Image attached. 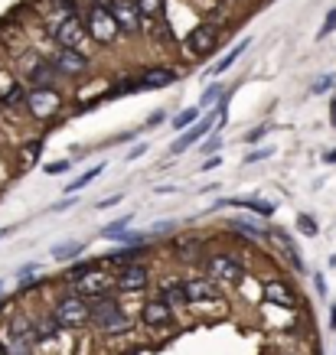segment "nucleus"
<instances>
[{"mask_svg":"<svg viewBox=\"0 0 336 355\" xmlns=\"http://www.w3.org/2000/svg\"><path fill=\"white\" fill-rule=\"evenodd\" d=\"M92 323H95L98 333H105V336H118L131 329L128 313H124V306L118 303L115 293L101 297V300H92Z\"/></svg>","mask_w":336,"mask_h":355,"instance_id":"nucleus-1","label":"nucleus"},{"mask_svg":"<svg viewBox=\"0 0 336 355\" xmlns=\"http://www.w3.org/2000/svg\"><path fill=\"white\" fill-rule=\"evenodd\" d=\"M53 320L59 323V329H82V326L92 323V303L76 297V293H69L62 300H56Z\"/></svg>","mask_w":336,"mask_h":355,"instance_id":"nucleus-2","label":"nucleus"},{"mask_svg":"<svg viewBox=\"0 0 336 355\" xmlns=\"http://www.w3.org/2000/svg\"><path fill=\"white\" fill-rule=\"evenodd\" d=\"M49 36H53L62 49H78V53H82L85 43H88L85 20H82L78 13H65V17H59V20L49 26Z\"/></svg>","mask_w":336,"mask_h":355,"instance_id":"nucleus-3","label":"nucleus"},{"mask_svg":"<svg viewBox=\"0 0 336 355\" xmlns=\"http://www.w3.org/2000/svg\"><path fill=\"white\" fill-rule=\"evenodd\" d=\"M216 124H226V114H222L219 108H209L206 114H203V121H193V124H190V128H186L183 134H180V137L174 140V147H170V153H174V157L186 153L190 147H196V144H199L203 137H209V134L216 130Z\"/></svg>","mask_w":336,"mask_h":355,"instance_id":"nucleus-4","label":"nucleus"},{"mask_svg":"<svg viewBox=\"0 0 336 355\" xmlns=\"http://www.w3.org/2000/svg\"><path fill=\"white\" fill-rule=\"evenodd\" d=\"M20 76H23V82H26L30 88H56V82H59V72L53 69V62H49V55L46 53L23 55Z\"/></svg>","mask_w":336,"mask_h":355,"instance_id":"nucleus-5","label":"nucleus"},{"mask_svg":"<svg viewBox=\"0 0 336 355\" xmlns=\"http://www.w3.org/2000/svg\"><path fill=\"white\" fill-rule=\"evenodd\" d=\"M85 30H88V40H95L98 46H111L118 40V23L111 17V10L105 3H92L85 13Z\"/></svg>","mask_w":336,"mask_h":355,"instance_id":"nucleus-6","label":"nucleus"},{"mask_svg":"<svg viewBox=\"0 0 336 355\" xmlns=\"http://www.w3.org/2000/svg\"><path fill=\"white\" fill-rule=\"evenodd\" d=\"M62 95L56 88H26V114L36 121H53L62 111Z\"/></svg>","mask_w":336,"mask_h":355,"instance_id":"nucleus-7","label":"nucleus"},{"mask_svg":"<svg viewBox=\"0 0 336 355\" xmlns=\"http://www.w3.org/2000/svg\"><path fill=\"white\" fill-rule=\"evenodd\" d=\"M206 270H209V277L212 280L228 284V287H235V284L245 280V268H242V261L235 258V254H228V251H216V254H209Z\"/></svg>","mask_w":336,"mask_h":355,"instance_id":"nucleus-8","label":"nucleus"},{"mask_svg":"<svg viewBox=\"0 0 336 355\" xmlns=\"http://www.w3.org/2000/svg\"><path fill=\"white\" fill-rule=\"evenodd\" d=\"M49 62H53V69L59 72V78H78L92 69V59H88L85 53H78V49H62V46L49 55Z\"/></svg>","mask_w":336,"mask_h":355,"instance_id":"nucleus-9","label":"nucleus"},{"mask_svg":"<svg viewBox=\"0 0 336 355\" xmlns=\"http://www.w3.org/2000/svg\"><path fill=\"white\" fill-rule=\"evenodd\" d=\"M72 293L82 297V300H101V297H108L111 280L105 277V268L88 270V274H82L78 280H72Z\"/></svg>","mask_w":336,"mask_h":355,"instance_id":"nucleus-10","label":"nucleus"},{"mask_svg":"<svg viewBox=\"0 0 336 355\" xmlns=\"http://www.w3.org/2000/svg\"><path fill=\"white\" fill-rule=\"evenodd\" d=\"M147 284H151V268L141 264V261L124 264V268H118V274H115V287L124 293H137V291H144Z\"/></svg>","mask_w":336,"mask_h":355,"instance_id":"nucleus-11","label":"nucleus"},{"mask_svg":"<svg viewBox=\"0 0 336 355\" xmlns=\"http://www.w3.org/2000/svg\"><path fill=\"white\" fill-rule=\"evenodd\" d=\"M111 10V17H115V23H118V33H124V36H134V33H141V17H137V10H134V0H108L105 3Z\"/></svg>","mask_w":336,"mask_h":355,"instance_id":"nucleus-12","label":"nucleus"},{"mask_svg":"<svg viewBox=\"0 0 336 355\" xmlns=\"http://www.w3.org/2000/svg\"><path fill=\"white\" fill-rule=\"evenodd\" d=\"M216 43H219V26L216 23H203V26H196V30L186 36V49H190V55H212L216 53Z\"/></svg>","mask_w":336,"mask_h":355,"instance_id":"nucleus-13","label":"nucleus"},{"mask_svg":"<svg viewBox=\"0 0 336 355\" xmlns=\"http://www.w3.org/2000/svg\"><path fill=\"white\" fill-rule=\"evenodd\" d=\"M226 205H235V209H249L258 218H271L278 212V205L268 202V199H258V196H228V199H219L212 209H226Z\"/></svg>","mask_w":336,"mask_h":355,"instance_id":"nucleus-14","label":"nucleus"},{"mask_svg":"<svg viewBox=\"0 0 336 355\" xmlns=\"http://www.w3.org/2000/svg\"><path fill=\"white\" fill-rule=\"evenodd\" d=\"M141 88H151V92H157V88H170L180 82V72L176 69H170V65H151V69H144L141 72Z\"/></svg>","mask_w":336,"mask_h":355,"instance_id":"nucleus-15","label":"nucleus"},{"mask_svg":"<svg viewBox=\"0 0 336 355\" xmlns=\"http://www.w3.org/2000/svg\"><path fill=\"white\" fill-rule=\"evenodd\" d=\"M264 300L281 306V310H294L297 306V293L291 291L287 280H264Z\"/></svg>","mask_w":336,"mask_h":355,"instance_id":"nucleus-16","label":"nucleus"},{"mask_svg":"<svg viewBox=\"0 0 336 355\" xmlns=\"http://www.w3.org/2000/svg\"><path fill=\"white\" fill-rule=\"evenodd\" d=\"M147 254V245H121L108 254H101V264H108V268H124V264H134V261H141Z\"/></svg>","mask_w":336,"mask_h":355,"instance_id":"nucleus-17","label":"nucleus"},{"mask_svg":"<svg viewBox=\"0 0 336 355\" xmlns=\"http://www.w3.org/2000/svg\"><path fill=\"white\" fill-rule=\"evenodd\" d=\"M141 320H144L147 326H167L170 320H174V306H170V303H163L160 297H153V300L144 303Z\"/></svg>","mask_w":336,"mask_h":355,"instance_id":"nucleus-18","label":"nucleus"},{"mask_svg":"<svg viewBox=\"0 0 336 355\" xmlns=\"http://www.w3.org/2000/svg\"><path fill=\"white\" fill-rule=\"evenodd\" d=\"M268 238H271L274 245L284 248V254H287V261L294 264V270H301V274H304L307 268H304V261H301V251H297V245L291 241V235H287L284 228H268Z\"/></svg>","mask_w":336,"mask_h":355,"instance_id":"nucleus-19","label":"nucleus"},{"mask_svg":"<svg viewBox=\"0 0 336 355\" xmlns=\"http://www.w3.org/2000/svg\"><path fill=\"white\" fill-rule=\"evenodd\" d=\"M160 300L163 303H170V306H186V280H180V277H167L160 284Z\"/></svg>","mask_w":336,"mask_h":355,"instance_id":"nucleus-20","label":"nucleus"},{"mask_svg":"<svg viewBox=\"0 0 336 355\" xmlns=\"http://www.w3.org/2000/svg\"><path fill=\"white\" fill-rule=\"evenodd\" d=\"M134 10H137L144 26L163 23V0H134Z\"/></svg>","mask_w":336,"mask_h":355,"instance_id":"nucleus-21","label":"nucleus"},{"mask_svg":"<svg viewBox=\"0 0 336 355\" xmlns=\"http://www.w3.org/2000/svg\"><path fill=\"white\" fill-rule=\"evenodd\" d=\"M186 300H190V303L216 300V287H212V280H206V277L186 280Z\"/></svg>","mask_w":336,"mask_h":355,"instance_id":"nucleus-22","label":"nucleus"},{"mask_svg":"<svg viewBox=\"0 0 336 355\" xmlns=\"http://www.w3.org/2000/svg\"><path fill=\"white\" fill-rule=\"evenodd\" d=\"M228 228H239L251 241H268V228L261 225L258 218H228Z\"/></svg>","mask_w":336,"mask_h":355,"instance_id":"nucleus-23","label":"nucleus"},{"mask_svg":"<svg viewBox=\"0 0 336 355\" xmlns=\"http://www.w3.org/2000/svg\"><path fill=\"white\" fill-rule=\"evenodd\" d=\"M249 46H251V40H242L239 46H232V53L222 55V59H219V62L212 65V69H209L206 76H209V78H216V76H222V72H228V69H232V65H235V62L242 59V55H245V49H249Z\"/></svg>","mask_w":336,"mask_h":355,"instance_id":"nucleus-24","label":"nucleus"},{"mask_svg":"<svg viewBox=\"0 0 336 355\" xmlns=\"http://www.w3.org/2000/svg\"><path fill=\"white\" fill-rule=\"evenodd\" d=\"M0 108L3 111H26V88L20 82H13L3 95H0Z\"/></svg>","mask_w":336,"mask_h":355,"instance_id":"nucleus-25","label":"nucleus"},{"mask_svg":"<svg viewBox=\"0 0 336 355\" xmlns=\"http://www.w3.org/2000/svg\"><path fill=\"white\" fill-rule=\"evenodd\" d=\"M176 258H183V261H199L203 258V238H176Z\"/></svg>","mask_w":336,"mask_h":355,"instance_id":"nucleus-26","label":"nucleus"},{"mask_svg":"<svg viewBox=\"0 0 336 355\" xmlns=\"http://www.w3.org/2000/svg\"><path fill=\"white\" fill-rule=\"evenodd\" d=\"M82 251H85V245L69 238V241H62V245H56L49 254H53V261H59V264H72V261H76Z\"/></svg>","mask_w":336,"mask_h":355,"instance_id":"nucleus-27","label":"nucleus"},{"mask_svg":"<svg viewBox=\"0 0 336 355\" xmlns=\"http://www.w3.org/2000/svg\"><path fill=\"white\" fill-rule=\"evenodd\" d=\"M101 173H105V163H98V166H92V170H85L82 173V176H78V180H72V183H65V196H76V193H82V189H85V186H92L98 180V176H101Z\"/></svg>","mask_w":336,"mask_h":355,"instance_id":"nucleus-28","label":"nucleus"},{"mask_svg":"<svg viewBox=\"0 0 336 355\" xmlns=\"http://www.w3.org/2000/svg\"><path fill=\"white\" fill-rule=\"evenodd\" d=\"M33 329H36V343L56 339V336L62 333V329H59V323L53 320V313H49V316H40V320H33Z\"/></svg>","mask_w":336,"mask_h":355,"instance_id":"nucleus-29","label":"nucleus"},{"mask_svg":"<svg viewBox=\"0 0 336 355\" xmlns=\"http://www.w3.org/2000/svg\"><path fill=\"white\" fill-rule=\"evenodd\" d=\"M40 153H43V137L30 140L26 147L20 150V170H30V166H36L40 163Z\"/></svg>","mask_w":336,"mask_h":355,"instance_id":"nucleus-30","label":"nucleus"},{"mask_svg":"<svg viewBox=\"0 0 336 355\" xmlns=\"http://www.w3.org/2000/svg\"><path fill=\"white\" fill-rule=\"evenodd\" d=\"M108 241H118V245H147V232H137V228H124V232H115Z\"/></svg>","mask_w":336,"mask_h":355,"instance_id":"nucleus-31","label":"nucleus"},{"mask_svg":"<svg viewBox=\"0 0 336 355\" xmlns=\"http://www.w3.org/2000/svg\"><path fill=\"white\" fill-rule=\"evenodd\" d=\"M98 268H105V264H101V261H72V264H69V270H65V277H69V280H78V277H82V274H88V270H98Z\"/></svg>","mask_w":336,"mask_h":355,"instance_id":"nucleus-32","label":"nucleus"},{"mask_svg":"<svg viewBox=\"0 0 336 355\" xmlns=\"http://www.w3.org/2000/svg\"><path fill=\"white\" fill-rule=\"evenodd\" d=\"M297 232H301V235H307V238H317V235H320V225H317L314 216L301 212V216H297Z\"/></svg>","mask_w":336,"mask_h":355,"instance_id":"nucleus-33","label":"nucleus"},{"mask_svg":"<svg viewBox=\"0 0 336 355\" xmlns=\"http://www.w3.org/2000/svg\"><path fill=\"white\" fill-rule=\"evenodd\" d=\"M193 121H199V108H186V111H180V114H174V130H180L183 134Z\"/></svg>","mask_w":336,"mask_h":355,"instance_id":"nucleus-34","label":"nucleus"},{"mask_svg":"<svg viewBox=\"0 0 336 355\" xmlns=\"http://www.w3.org/2000/svg\"><path fill=\"white\" fill-rule=\"evenodd\" d=\"M222 92H226V88L219 85V82H216V85H209L206 92H203V98H199V111H209V108H212L219 98H222Z\"/></svg>","mask_w":336,"mask_h":355,"instance_id":"nucleus-35","label":"nucleus"},{"mask_svg":"<svg viewBox=\"0 0 336 355\" xmlns=\"http://www.w3.org/2000/svg\"><path fill=\"white\" fill-rule=\"evenodd\" d=\"M222 147V137H219V130H212V137H203L199 140V153H216Z\"/></svg>","mask_w":336,"mask_h":355,"instance_id":"nucleus-36","label":"nucleus"},{"mask_svg":"<svg viewBox=\"0 0 336 355\" xmlns=\"http://www.w3.org/2000/svg\"><path fill=\"white\" fill-rule=\"evenodd\" d=\"M274 153V147H255L251 153H245V163H261V160H268Z\"/></svg>","mask_w":336,"mask_h":355,"instance_id":"nucleus-37","label":"nucleus"},{"mask_svg":"<svg viewBox=\"0 0 336 355\" xmlns=\"http://www.w3.org/2000/svg\"><path fill=\"white\" fill-rule=\"evenodd\" d=\"M336 85V76L333 72H326L324 78H317L314 85H310V92H314V95H320V92H326V88H333Z\"/></svg>","mask_w":336,"mask_h":355,"instance_id":"nucleus-38","label":"nucleus"},{"mask_svg":"<svg viewBox=\"0 0 336 355\" xmlns=\"http://www.w3.org/2000/svg\"><path fill=\"white\" fill-rule=\"evenodd\" d=\"M333 30H336V7L326 13V20H324V26H320V33H317V40H326Z\"/></svg>","mask_w":336,"mask_h":355,"instance_id":"nucleus-39","label":"nucleus"},{"mask_svg":"<svg viewBox=\"0 0 336 355\" xmlns=\"http://www.w3.org/2000/svg\"><path fill=\"white\" fill-rule=\"evenodd\" d=\"M268 124H261V128H255V130H249V134H245V144H258L261 137H268Z\"/></svg>","mask_w":336,"mask_h":355,"instance_id":"nucleus-40","label":"nucleus"},{"mask_svg":"<svg viewBox=\"0 0 336 355\" xmlns=\"http://www.w3.org/2000/svg\"><path fill=\"white\" fill-rule=\"evenodd\" d=\"M144 153H147V144H134V147H131V150L124 153V160H128V163H134V160H141Z\"/></svg>","mask_w":336,"mask_h":355,"instance_id":"nucleus-41","label":"nucleus"},{"mask_svg":"<svg viewBox=\"0 0 336 355\" xmlns=\"http://www.w3.org/2000/svg\"><path fill=\"white\" fill-rule=\"evenodd\" d=\"M69 170V160H59V163H46V173L49 176H59V173Z\"/></svg>","mask_w":336,"mask_h":355,"instance_id":"nucleus-42","label":"nucleus"},{"mask_svg":"<svg viewBox=\"0 0 336 355\" xmlns=\"http://www.w3.org/2000/svg\"><path fill=\"white\" fill-rule=\"evenodd\" d=\"M121 199H124V196H121V193L108 196V199H98V202H95V209H111V205H118Z\"/></svg>","mask_w":336,"mask_h":355,"instance_id":"nucleus-43","label":"nucleus"},{"mask_svg":"<svg viewBox=\"0 0 336 355\" xmlns=\"http://www.w3.org/2000/svg\"><path fill=\"white\" fill-rule=\"evenodd\" d=\"M76 205V196H65V199H59V202L53 205V212H65V209H72Z\"/></svg>","mask_w":336,"mask_h":355,"instance_id":"nucleus-44","label":"nucleus"},{"mask_svg":"<svg viewBox=\"0 0 336 355\" xmlns=\"http://www.w3.org/2000/svg\"><path fill=\"white\" fill-rule=\"evenodd\" d=\"M170 228H174V222H153L147 232H151V235H163V232H170Z\"/></svg>","mask_w":336,"mask_h":355,"instance_id":"nucleus-45","label":"nucleus"},{"mask_svg":"<svg viewBox=\"0 0 336 355\" xmlns=\"http://www.w3.org/2000/svg\"><path fill=\"white\" fill-rule=\"evenodd\" d=\"M36 270H40V264H23V268L17 270V277H20V280H26V277H30V274H36Z\"/></svg>","mask_w":336,"mask_h":355,"instance_id":"nucleus-46","label":"nucleus"},{"mask_svg":"<svg viewBox=\"0 0 336 355\" xmlns=\"http://www.w3.org/2000/svg\"><path fill=\"white\" fill-rule=\"evenodd\" d=\"M314 291L320 293V297L326 293V280H324V274H314Z\"/></svg>","mask_w":336,"mask_h":355,"instance_id":"nucleus-47","label":"nucleus"},{"mask_svg":"<svg viewBox=\"0 0 336 355\" xmlns=\"http://www.w3.org/2000/svg\"><path fill=\"white\" fill-rule=\"evenodd\" d=\"M163 118H167L163 111H153L151 118H147V128H157V124H163Z\"/></svg>","mask_w":336,"mask_h":355,"instance_id":"nucleus-48","label":"nucleus"},{"mask_svg":"<svg viewBox=\"0 0 336 355\" xmlns=\"http://www.w3.org/2000/svg\"><path fill=\"white\" fill-rule=\"evenodd\" d=\"M153 193H160V196H170V193H180L176 186H153Z\"/></svg>","mask_w":336,"mask_h":355,"instance_id":"nucleus-49","label":"nucleus"},{"mask_svg":"<svg viewBox=\"0 0 336 355\" xmlns=\"http://www.w3.org/2000/svg\"><path fill=\"white\" fill-rule=\"evenodd\" d=\"M219 163H222L219 157H209V160H203V170H216Z\"/></svg>","mask_w":336,"mask_h":355,"instance_id":"nucleus-50","label":"nucleus"},{"mask_svg":"<svg viewBox=\"0 0 336 355\" xmlns=\"http://www.w3.org/2000/svg\"><path fill=\"white\" fill-rule=\"evenodd\" d=\"M324 163H330V166L336 163V147H333V150H326V153H324Z\"/></svg>","mask_w":336,"mask_h":355,"instance_id":"nucleus-51","label":"nucleus"},{"mask_svg":"<svg viewBox=\"0 0 336 355\" xmlns=\"http://www.w3.org/2000/svg\"><path fill=\"white\" fill-rule=\"evenodd\" d=\"M330 329H333V333H336V303H333V306H330Z\"/></svg>","mask_w":336,"mask_h":355,"instance_id":"nucleus-52","label":"nucleus"},{"mask_svg":"<svg viewBox=\"0 0 336 355\" xmlns=\"http://www.w3.org/2000/svg\"><path fill=\"white\" fill-rule=\"evenodd\" d=\"M330 121H333V130H336V98L330 101Z\"/></svg>","mask_w":336,"mask_h":355,"instance_id":"nucleus-53","label":"nucleus"},{"mask_svg":"<svg viewBox=\"0 0 336 355\" xmlns=\"http://www.w3.org/2000/svg\"><path fill=\"white\" fill-rule=\"evenodd\" d=\"M10 235V228H0V238H7Z\"/></svg>","mask_w":336,"mask_h":355,"instance_id":"nucleus-54","label":"nucleus"},{"mask_svg":"<svg viewBox=\"0 0 336 355\" xmlns=\"http://www.w3.org/2000/svg\"><path fill=\"white\" fill-rule=\"evenodd\" d=\"M0 355H7V345H3V343H0Z\"/></svg>","mask_w":336,"mask_h":355,"instance_id":"nucleus-55","label":"nucleus"}]
</instances>
